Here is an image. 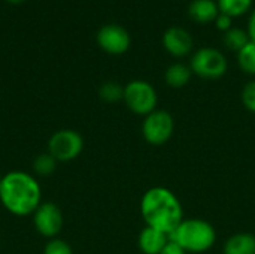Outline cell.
Listing matches in <instances>:
<instances>
[{
	"label": "cell",
	"instance_id": "1",
	"mask_svg": "<svg viewBox=\"0 0 255 254\" xmlns=\"http://www.w3.org/2000/svg\"><path fill=\"white\" fill-rule=\"evenodd\" d=\"M140 214L146 226L169 237L184 220V208L178 196L170 189L160 186L145 192L140 201Z\"/></svg>",
	"mask_w": 255,
	"mask_h": 254
},
{
	"label": "cell",
	"instance_id": "2",
	"mask_svg": "<svg viewBox=\"0 0 255 254\" xmlns=\"http://www.w3.org/2000/svg\"><path fill=\"white\" fill-rule=\"evenodd\" d=\"M0 201L13 216H33L42 204L40 184L31 174L12 171L3 175L0 186Z\"/></svg>",
	"mask_w": 255,
	"mask_h": 254
},
{
	"label": "cell",
	"instance_id": "3",
	"mask_svg": "<svg viewBox=\"0 0 255 254\" xmlns=\"http://www.w3.org/2000/svg\"><path fill=\"white\" fill-rule=\"evenodd\" d=\"M187 253H205L217 241L214 226L203 219H184L169 237Z\"/></svg>",
	"mask_w": 255,
	"mask_h": 254
},
{
	"label": "cell",
	"instance_id": "4",
	"mask_svg": "<svg viewBox=\"0 0 255 254\" xmlns=\"http://www.w3.org/2000/svg\"><path fill=\"white\" fill-rule=\"evenodd\" d=\"M123 100L133 114L146 117L157 109L158 94L151 82L143 79H134L124 87Z\"/></svg>",
	"mask_w": 255,
	"mask_h": 254
},
{
	"label": "cell",
	"instance_id": "5",
	"mask_svg": "<svg viewBox=\"0 0 255 254\" xmlns=\"http://www.w3.org/2000/svg\"><path fill=\"white\" fill-rule=\"evenodd\" d=\"M229 67L226 55L217 48H200L197 49L190 60V69L193 75L202 79H220L226 75Z\"/></svg>",
	"mask_w": 255,
	"mask_h": 254
},
{
	"label": "cell",
	"instance_id": "6",
	"mask_svg": "<svg viewBox=\"0 0 255 254\" xmlns=\"http://www.w3.org/2000/svg\"><path fill=\"white\" fill-rule=\"evenodd\" d=\"M175 132V120L173 115L164 109H155L149 115L143 118L142 123V135L145 141L154 147L164 145L170 141Z\"/></svg>",
	"mask_w": 255,
	"mask_h": 254
},
{
	"label": "cell",
	"instance_id": "7",
	"mask_svg": "<svg viewBox=\"0 0 255 254\" xmlns=\"http://www.w3.org/2000/svg\"><path fill=\"white\" fill-rule=\"evenodd\" d=\"M84 150L82 136L72 129H61L55 132L48 142V153L57 162L75 160Z\"/></svg>",
	"mask_w": 255,
	"mask_h": 254
},
{
	"label": "cell",
	"instance_id": "8",
	"mask_svg": "<svg viewBox=\"0 0 255 254\" xmlns=\"http://www.w3.org/2000/svg\"><path fill=\"white\" fill-rule=\"evenodd\" d=\"M96 40L100 49L111 55L126 54L131 45V37L128 31L118 24H106L100 27Z\"/></svg>",
	"mask_w": 255,
	"mask_h": 254
},
{
	"label": "cell",
	"instance_id": "9",
	"mask_svg": "<svg viewBox=\"0 0 255 254\" xmlns=\"http://www.w3.org/2000/svg\"><path fill=\"white\" fill-rule=\"evenodd\" d=\"M33 223L45 238H55L63 228V214L54 202H42L33 213Z\"/></svg>",
	"mask_w": 255,
	"mask_h": 254
},
{
	"label": "cell",
	"instance_id": "10",
	"mask_svg": "<svg viewBox=\"0 0 255 254\" xmlns=\"http://www.w3.org/2000/svg\"><path fill=\"white\" fill-rule=\"evenodd\" d=\"M163 46L164 49L176 58L187 57L191 54L194 48V39L188 30L179 25L169 27L163 34Z\"/></svg>",
	"mask_w": 255,
	"mask_h": 254
},
{
	"label": "cell",
	"instance_id": "11",
	"mask_svg": "<svg viewBox=\"0 0 255 254\" xmlns=\"http://www.w3.org/2000/svg\"><path fill=\"white\" fill-rule=\"evenodd\" d=\"M188 15L197 24L215 22L220 15L218 3L214 0H193L188 6Z\"/></svg>",
	"mask_w": 255,
	"mask_h": 254
},
{
	"label": "cell",
	"instance_id": "12",
	"mask_svg": "<svg viewBox=\"0 0 255 254\" xmlns=\"http://www.w3.org/2000/svg\"><path fill=\"white\" fill-rule=\"evenodd\" d=\"M167 243L169 235L149 226H145L139 234V249L143 254H160Z\"/></svg>",
	"mask_w": 255,
	"mask_h": 254
},
{
	"label": "cell",
	"instance_id": "13",
	"mask_svg": "<svg viewBox=\"0 0 255 254\" xmlns=\"http://www.w3.org/2000/svg\"><path fill=\"white\" fill-rule=\"evenodd\" d=\"M224 254H255V235L239 232L229 237L223 246Z\"/></svg>",
	"mask_w": 255,
	"mask_h": 254
},
{
	"label": "cell",
	"instance_id": "14",
	"mask_svg": "<svg viewBox=\"0 0 255 254\" xmlns=\"http://www.w3.org/2000/svg\"><path fill=\"white\" fill-rule=\"evenodd\" d=\"M191 76H193V72L190 66L184 63H173L166 69L164 81L172 88H182L190 82Z\"/></svg>",
	"mask_w": 255,
	"mask_h": 254
},
{
	"label": "cell",
	"instance_id": "15",
	"mask_svg": "<svg viewBox=\"0 0 255 254\" xmlns=\"http://www.w3.org/2000/svg\"><path fill=\"white\" fill-rule=\"evenodd\" d=\"M253 1L254 0H217L220 12L232 18L242 16L244 13L250 12L253 7Z\"/></svg>",
	"mask_w": 255,
	"mask_h": 254
},
{
	"label": "cell",
	"instance_id": "16",
	"mask_svg": "<svg viewBox=\"0 0 255 254\" xmlns=\"http://www.w3.org/2000/svg\"><path fill=\"white\" fill-rule=\"evenodd\" d=\"M223 42H224V45H226L227 49L235 51V52H239L251 40H250V36H248L247 30L239 28V27H232L229 31L224 33Z\"/></svg>",
	"mask_w": 255,
	"mask_h": 254
},
{
	"label": "cell",
	"instance_id": "17",
	"mask_svg": "<svg viewBox=\"0 0 255 254\" xmlns=\"http://www.w3.org/2000/svg\"><path fill=\"white\" fill-rule=\"evenodd\" d=\"M238 64L242 72L248 75H255V43L248 42L238 52Z\"/></svg>",
	"mask_w": 255,
	"mask_h": 254
},
{
	"label": "cell",
	"instance_id": "18",
	"mask_svg": "<svg viewBox=\"0 0 255 254\" xmlns=\"http://www.w3.org/2000/svg\"><path fill=\"white\" fill-rule=\"evenodd\" d=\"M99 96H100V99L103 102L117 103V102L123 100V97H124V87H121L115 81H108V82H105V84L100 85Z\"/></svg>",
	"mask_w": 255,
	"mask_h": 254
},
{
	"label": "cell",
	"instance_id": "19",
	"mask_svg": "<svg viewBox=\"0 0 255 254\" xmlns=\"http://www.w3.org/2000/svg\"><path fill=\"white\" fill-rule=\"evenodd\" d=\"M57 160L46 151V153H42L39 154L34 162H33V169L37 175H42V177H46V175H51L55 168H57Z\"/></svg>",
	"mask_w": 255,
	"mask_h": 254
},
{
	"label": "cell",
	"instance_id": "20",
	"mask_svg": "<svg viewBox=\"0 0 255 254\" xmlns=\"http://www.w3.org/2000/svg\"><path fill=\"white\" fill-rule=\"evenodd\" d=\"M241 99H242V103L247 108V111H250L251 114H255V79L244 85Z\"/></svg>",
	"mask_w": 255,
	"mask_h": 254
},
{
	"label": "cell",
	"instance_id": "21",
	"mask_svg": "<svg viewBox=\"0 0 255 254\" xmlns=\"http://www.w3.org/2000/svg\"><path fill=\"white\" fill-rule=\"evenodd\" d=\"M43 254H73L72 247L60 240V238H52L43 249Z\"/></svg>",
	"mask_w": 255,
	"mask_h": 254
},
{
	"label": "cell",
	"instance_id": "22",
	"mask_svg": "<svg viewBox=\"0 0 255 254\" xmlns=\"http://www.w3.org/2000/svg\"><path fill=\"white\" fill-rule=\"evenodd\" d=\"M214 24H215V27H217L220 31L226 33V31H229V30L233 27V18L229 16V15H226V13H221V12H220V15L217 16V19H215Z\"/></svg>",
	"mask_w": 255,
	"mask_h": 254
},
{
	"label": "cell",
	"instance_id": "23",
	"mask_svg": "<svg viewBox=\"0 0 255 254\" xmlns=\"http://www.w3.org/2000/svg\"><path fill=\"white\" fill-rule=\"evenodd\" d=\"M160 254H187V252H185L179 244H176L175 241H172V240L169 238V243L164 246V249L161 250V253Z\"/></svg>",
	"mask_w": 255,
	"mask_h": 254
},
{
	"label": "cell",
	"instance_id": "24",
	"mask_svg": "<svg viewBox=\"0 0 255 254\" xmlns=\"http://www.w3.org/2000/svg\"><path fill=\"white\" fill-rule=\"evenodd\" d=\"M247 33L250 36V40L255 43V9L251 12L250 19H248V27H247Z\"/></svg>",
	"mask_w": 255,
	"mask_h": 254
},
{
	"label": "cell",
	"instance_id": "25",
	"mask_svg": "<svg viewBox=\"0 0 255 254\" xmlns=\"http://www.w3.org/2000/svg\"><path fill=\"white\" fill-rule=\"evenodd\" d=\"M7 3H10V4H19V3H22V1H25V0H6Z\"/></svg>",
	"mask_w": 255,
	"mask_h": 254
},
{
	"label": "cell",
	"instance_id": "26",
	"mask_svg": "<svg viewBox=\"0 0 255 254\" xmlns=\"http://www.w3.org/2000/svg\"><path fill=\"white\" fill-rule=\"evenodd\" d=\"M1 178H3V177H1V175H0V186H1Z\"/></svg>",
	"mask_w": 255,
	"mask_h": 254
}]
</instances>
